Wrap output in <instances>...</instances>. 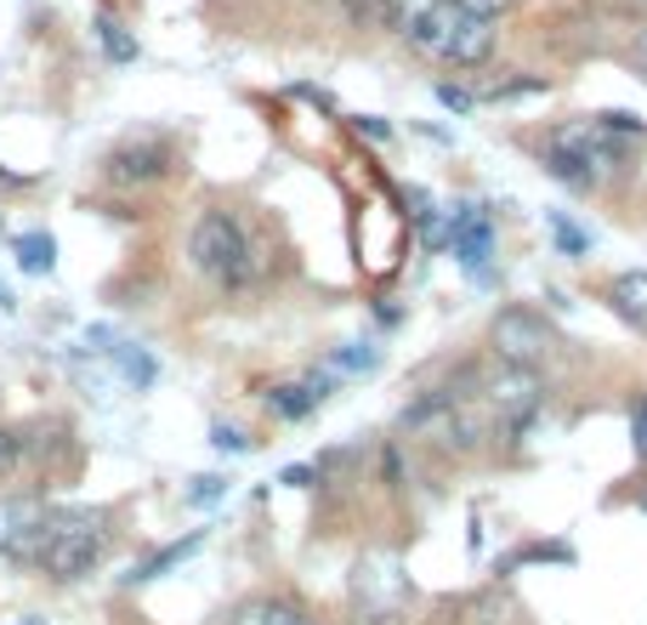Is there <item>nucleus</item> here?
I'll return each instance as SVG.
<instances>
[{"instance_id":"1","label":"nucleus","mask_w":647,"mask_h":625,"mask_svg":"<svg viewBox=\"0 0 647 625\" xmlns=\"http://www.w3.org/2000/svg\"><path fill=\"white\" fill-rule=\"evenodd\" d=\"M381 18L421 58H437L449 69H483L494 58V23L461 12L455 0H381Z\"/></svg>"},{"instance_id":"14","label":"nucleus","mask_w":647,"mask_h":625,"mask_svg":"<svg viewBox=\"0 0 647 625\" xmlns=\"http://www.w3.org/2000/svg\"><path fill=\"white\" fill-rule=\"evenodd\" d=\"M199 546H205V528H199V535H188V541H176V546H165V552H154V557H148V563H137V568L125 574V581H131V586H148V581H160L165 568L188 563V557H193Z\"/></svg>"},{"instance_id":"5","label":"nucleus","mask_w":647,"mask_h":625,"mask_svg":"<svg viewBox=\"0 0 647 625\" xmlns=\"http://www.w3.org/2000/svg\"><path fill=\"white\" fill-rule=\"evenodd\" d=\"M353 603H358V614H364L370 625L392 619L397 608L410 603V574H404V563L386 557V552L358 557V568H353Z\"/></svg>"},{"instance_id":"10","label":"nucleus","mask_w":647,"mask_h":625,"mask_svg":"<svg viewBox=\"0 0 647 625\" xmlns=\"http://www.w3.org/2000/svg\"><path fill=\"white\" fill-rule=\"evenodd\" d=\"M330 393H335V375H330V370H313V375H302V381H279V387H267V410H273L279 421H307Z\"/></svg>"},{"instance_id":"6","label":"nucleus","mask_w":647,"mask_h":625,"mask_svg":"<svg viewBox=\"0 0 647 625\" xmlns=\"http://www.w3.org/2000/svg\"><path fill=\"white\" fill-rule=\"evenodd\" d=\"M488 347H494L501 364H539L545 353L557 347V330L534 308H506L501 319L488 324Z\"/></svg>"},{"instance_id":"8","label":"nucleus","mask_w":647,"mask_h":625,"mask_svg":"<svg viewBox=\"0 0 647 625\" xmlns=\"http://www.w3.org/2000/svg\"><path fill=\"white\" fill-rule=\"evenodd\" d=\"M171 171V149L154 137H137V142H120V149L103 160V177L114 188H148V182H160Z\"/></svg>"},{"instance_id":"19","label":"nucleus","mask_w":647,"mask_h":625,"mask_svg":"<svg viewBox=\"0 0 647 625\" xmlns=\"http://www.w3.org/2000/svg\"><path fill=\"white\" fill-rule=\"evenodd\" d=\"M552 239H557L563 256H590V233L574 216H563V211H552Z\"/></svg>"},{"instance_id":"3","label":"nucleus","mask_w":647,"mask_h":625,"mask_svg":"<svg viewBox=\"0 0 647 625\" xmlns=\"http://www.w3.org/2000/svg\"><path fill=\"white\" fill-rule=\"evenodd\" d=\"M188 262L205 273L216 291L239 296V291H251V279H256V245H251V233H244V222L233 211H199L193 228H188Z\"/></svg>"},{"instance_id":"24","label":"nucleus","mask_w":647,"mask_h":625,"mask_svg":"<svg viewBox=\"0 0 647 625\" xmlns=\"http://www.w3.org/2000/svg\"><path fill=\"white\" fill-rule=\"evenodd\" d=\"M630 438H636V455L647 461V399L630 404Z\"/></svg>"},{"instance_id":"4","label":"nucleus","mask_w":647,"mask_h":625,"mask_svg":"<svg viewBox=\"0 0 647 625\" xmlns=\"http://www.w3.org/2000/svg\"><path fill=\"white\" fill-rule=\"evenodd\" d=\"M477 399H483V415L506 432V438H523V432L534 426L539 404H545V381L534 364H501L494 375L477 381Z\"/></svg>"},{"instance_id":"9","label":"nucleus","mask_w":647,"mask_h":625,"mask_svg":"<svg viewBox=\"0 0 647 625\" xmlns=\"http://www.w3.org/2000/svg\"><path fill=\"white\" fill-rule=\"evenodd\" d=\"M443 239L455 245V256H461L466 273H488V262H494V216L483 205H461L455 222L443 228Z\"/></svg>"},{"instance_id":"29","label":"nucleus","mask_w":647,"mask_h":625,"mask_svg":"<svg viewBox=\"0 0 647 625\" xmlns=\"http://www.w3.org/2000/svg\"><path fill=\"white\" fill-rule=\"evenodd\" d=\"M12 308H18V296L7 291V279H0V313H12Z\"/></svg>"},{"instance_id":"30","label":"nucleus","mask_w":647,"mask_h":625,"mask_svg":"<svg viewBox=\"0 0 647 625\" xmlns=\"http://www.w3.org/2000/svg\"><path fill=\"white\" fill-rule=\"evenodd\" d=\"M636 506H641V517H647V495H641V501H636Z\"/></svg>"},{"instance_id":"25","label":"nucleus","mask_w":647,"mask_h":625,"mask_svg":"<svg viewBox=\"0 0 647 625\" xmlns=\"http://www.w3.org/2000/svg\"><path fill=\"white\" fill-rule=\"evenodd\" d=\"M353 131H358V137H370V142H392V120H375V114H358V120H353Z\"/></svg>"},{"instance_id":"12","label":"nucleus","mask_w":647,"mask_h":625,"mask_svg":"<svg viewBox=\"0 0 647 625\" xmlns=\"http://www.w3.org/2000/svg\"><path fill=\"white\" fill-rule=\"evenodd\" d=\"M539 160H545V171H552L557 182H568V194H590V188H596V171L574 149H563V142H545Z\"/></svg>"},{"instance_id":"21","label":"nucleus","mask_w":647,"mask_h":625,"mask_svg":"<svg viewBox=\"0 0 647 625\" xmlns=\"http://www.w3.org/2000/svg\"><path fill=\"white\" fill-rule=\"evenodd\" d=\"M228 495V477H193V490H188V506H216Z\"/></svg>"},{"instance_id":"15","label":"nucleus","mask_w":647,"mask_h":625,"mask_svg":"<svg viewBox=\"0 0 647 625\" xmlns=\"http://www.w3.org/2000/svg\"><path fill=\"white\" fill-rule=\"evenodd\" d=\"M103 353H109V359L120 364V375L131 381L137 393H148V387H154V381H160V364L148 359V353H142L137 342H114V347H103Z\"/></svg>"},{"instance_id":"7","label":"nucleus","mask_w":647,"mask_h":625,"mask_svg":"<svg viewBox=\"0 0 647 625\" xmlns=\"http://www.w3.org/2000/svg\"><path fill=\"white\" fill-rule=\"evenodd\" d=\"M46 523H52V506L40 495H0V557L34 563Z\"/></svg>"},{"instance_id":"23","label":"nucleus","mask_w":647,"mask_h":625,"mask_svg":"<svg viewBox=\"0 0 647 625\" xmlns=\"http://www.w3.org/2000/svg\"><path fill=\"white\" fill-rule=\"evenodd\" d=\"M461 12H472V18H483V23H494V18H506L512 12V0H455Z\"/></svg>"},{"instance_id":"17","label":"nucleus","mask_w":647,"mask_h":625,"mask_svg":"<svg viewBox=\"0 0 647 625\" xmlns=\"http://www.w3.org/2000/svg\"><path fill=\"white\" fill-rule=\"evenodd\" d=\"M381 364V347H370V342H346V347H335L319 370H330L335 381H346V375H370Z\"/></svg>"},{"instance_id":"20","label":"nucleus","mask_w":647,"mask_h":625,"mask_svg":"<svg viewBox=\"0 0 647 625\" xmlns=\"http://www.w3.org/2000/svg\"><path fill=\"white\" fill-rule=\"evenodd\" d=\"M517 563H574V546H563V541H545V546H528V552L506 557L501 568H517Z\"/></svg>"},{"instance_id":"13","label":"nucleus","mask_w":647,"mask_h":625,"mask_svg":"<svg viewBox=\"0 0 647 625\" xmlns=\"http://www.w3.org/2000/svg\"><path fill=\"white\" fill-rule=\"evenodd\" d=\"M233 625H319L307 608H295L284 597H256V603H244Z\"/></svg>"},{"instance_id":"27","label":"nucleus","mask_w":647,"mask_h":625,"mask_svg":"<svg viewBox=\"0 0 647 625\" xmlns=\"http://www.w3.org/2000/svg\"><path fill=\"white\" fill-rule=\"evenodd\" d=\"M18 466V438H12V432H0V477H7Z\"/></svg>"},{"instance_id":"2","label":"nucleus","mask_w":647,"mask_h":625,"mask_svg":"<svg viewBox=\"0 0 647 625\" xmlns=\"http://www.w3.org/2000/svg\"><path fill=\"white\" fill-rule=\"evenodd\" d=\"M109 552V512L97 506H52V523L40 535V552L29 568L52 574V581H85Z\"/></svg>"},{"instance_id":"11","label":"nucleus","mask_w":647,"mask_h":625,"mask_svg":"<svg viewBox=\"0 0 647 625\" xmlns=\"http://www.w3.org/2000/svg\"><path fill=\"white\" fill-rule=\"evenodd\" d=\"M608 302H614V313H619L625 324L647 330V273H641V268L619 273V279L608 284Z\"/></svg>"},{"instance_id":"16","label":"nucleus","mask_w":647,"mask_h":625,"mask_svg":"<svg viewBox=\"0 0 647 625\" xmlns=\"http://www.w3.org/2000/svg\"><path fill=\"white\" fill-rule=\"evenodd\" d=\"M12 251H18V268H23V273H52V268H58V239L40 233V228H34V233H18Z\"/></svg>"},{"instance_id":"18","label":"nucleus","mask_w":647,"mask_h":625,"mask_svg":"<svg viewBox=\"0 0 647 625\" xmlns=\"http://www.w3.org/2000/svg\"><path fill=\"white\" fill-rule=\"evenodd\" d=\"M97 40H103V58H114V63H137V40L125 34L120 18H97Z\"/></svg>"},{"instance_id":"26","label":"nucleus","mask_w":647,"mask_h":625,"mask_svg":"<svg viewBox=\"0 0 647 625\" xmlns=\"http://www.w3.org/2000/svg\"><path fill=\"white\" fill-rule=\"evenodd\" d=\"M437 98L449 103L455 114H472V109H477V98H472V91H461V85H437Z\"/></svg>"},{"instance_id":"28","label":"nucleus","mask_w":647,"mask_h":625,"mask_svg":"<svg viewBox=\"0 0 647 625\" xmlns=\"http://www.w3.org/2000/svg\"><path fill=\"white\" fill-rule=\"evenodd\" d=\"M313 477H319V466H284V472H279V484L295 490V484H313Z\"/></svg>"},{"instance_id":"22","label":"nucleus","mask_w":647,"mask_h":625,"mask_svg":"<svg viewBox=\"0 0 647 625\" xmlns=\"http://www.w3.org/2000/svg\"><path fill=\"white\" fill-rule=\"evenodd\" d=\"M211 444H216L222 455H244V450H251V438H244L239 426H228V421H216V426H211Z\"/></svg>"}]
</instances>
